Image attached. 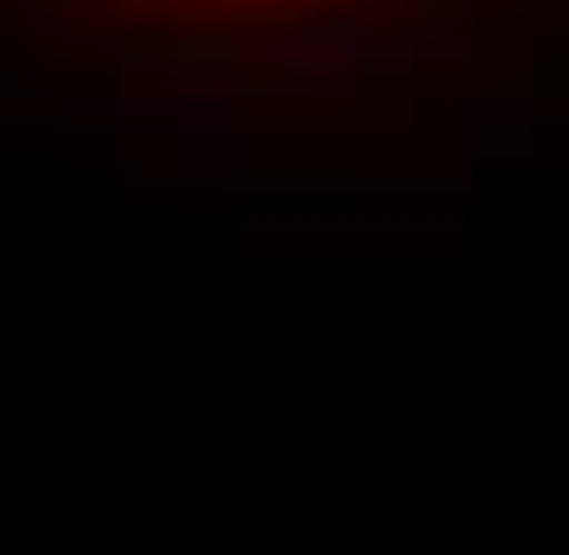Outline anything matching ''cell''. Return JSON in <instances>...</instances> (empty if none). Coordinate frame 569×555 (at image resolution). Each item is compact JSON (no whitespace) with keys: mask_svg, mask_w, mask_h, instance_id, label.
Here are the masks:
<instances>
[{"mask_svg":"<svg viewBox=\"0 0 569 555\" xmlns=\"http://www.w3.org/2000/svg\"><path fill=\"white\" fill-rule=\"evenodd\" d=\"M252 60H274L281 75H303V82H362L378 75V38H362V22H296L281 38H259Z\"/></svg>","mask_w":569,"mask_h":555,"instance_id":"1","label":"cell"},{"mask_svg":"<svg viewBox=\"0 0 569 555\" xmlns=\"http://www.w3.org/2000/svg\"><path fill=\"white\" fill-rule=\"evenodd\" d=\"M526 141H532V105H526V97H488L481 127H473V149H481V156H496V149L518 156Z\"/></svg>","mask_w":569,"mask_h":555,"instance_id":"2","label":"cell"},{"mask_svg":"<svg viewBox=\"0 0 569 555\" xmlns=\"http://www.w3.org/2000/svg\"><path fill=\"white\" fill-rule=\"evenodd\" d=\"M178 171H186V178H230L237 171L230 133H192L186 149H178Z\"/></svg>","mask_w":569,"mask_h":555,"instance_id":"3","label":"cell"},{"mask_svg":"<svg viewBox=\"0 0 569 555\" xmlns=\"http://www.w3.org/2000/svg\"><path fill=\"white\" fill-rule=\"evenodd\" d=\"M400 16V0H356V22L362 30H370V22H392Z\"/></svg>","mask_w":569,"mask_h":555,"instance_id":"4","label":"cell"},{"mask_svg":"<svg viewBox=\"0 0 569 555\" xmlns=\"http://www.w3.org/2000/svg\"><path fill=\"white\" fill-rule=\"evenodd\" d=\"M488 16H518V8H526V0H481Z\"/></svg>","mask_w":569,"mask_h":555,"instance_id":"5","label":"cell"}]
</instances>
